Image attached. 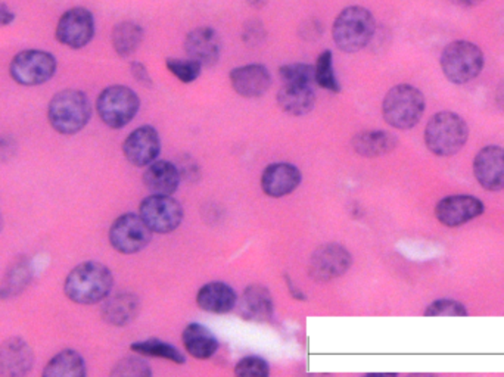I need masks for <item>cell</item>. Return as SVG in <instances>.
<instances>
[{"mask_svg": "<svg viewBox=\"0 0 504 377\" xmlns=\"http://www.w3.org/2000/svg\"><path fill=\"white\" fill-rule=\"evenodd\" d=\"M141 110V99L131 87L108 86L96 99V111L105 126L112 130L129 126Z\"/></svg>", "mask_w": 504, "mask_h": 377, "instance_id": "52a82bcc", "label": "cell"}, {"mask_svg": "<svg viewBox=\"0 0 504 377\" xmlns=\"http://www.w3.org/2000/svg\"><path fill=\"white\" fill-rule=\"evenodd\" d=\"M181 174L173 162L154 161L143 173V185L152 195H173L180 185Z\"/></svg>", "mask_w": 504, "mask_h": 377, "instance_id": "cb8c5ba5", "label": "cell"}, {"mask_svg": "<svg viewBox=\"0 0 504 377\" xmlns=\"http://www.w3.org/2000/svg\"><path fill=\"white\" fill-rule=\"evenodd\" d=\"M351 146L359 157L379 158L393 152L398 146V139L385 130H366L355 134Z\"/></svg>", "mask_w": 504, "mask_h": 377, "instance_id": "484cf974", "label": "cell"}, {"mask_svg": "<svg viewBox=\"0 0 504 377\" xmlns=\"http://www.w3.org/2000/svg\"><path fill=\"white\" fill-rule=\"evenodd\" d=\"M376 32L372 12L363 6H348L339 12L332 27V39L339 51L355 53L371 44Z\"/></svg>", "mask_w": 504, "mask_h": 377, "instance_id": "277c9868", "label": "cell"}, {"mask_svg": "<svg viewBox=\"0 0 504 377\" xmlns=\"http://www.w3.org/2000/svg\"><path fill=\"white\" fill-rule=\"evenodd\" d=\"M33 277H34V270H33L32 259L27 256H16L13 259V263L9 264L4 277L0 280V301H9L20 296L30 286Z\"/></svg>", "mask_w": 504, "mask_h": 377, "instance_id": "603a6c76", "label": "cell"}, {"mask_svg": "<svg viewBox=\"0 0 504 377\" xmlns=\"http://www.w3.org/2000/svg\"><path fill=\"white\" fill-rule=\"evenodd\" d=\"M425 108V94L418 87L398 84L383 98V120L393 129L412 130L421 122Z\"/></svg>", "mask_w": 504, "mask_h": 377, "instance_id": "5b68a950", "label": "cell"}, {"mask_svg": "<svg viewBox=\"0 0 504 377\" xmlns=\"http://www.w3.org/2000/svg\"><path fill=\"white\" fill-rule=\"evenodd\" d=\"M160 152H161V139L152 126L138 127L122 143V153L127 161L139 169L157 161Z\"/></svg>", "mask_w": 504, "mask_h": 377, "instance_id": "5bb4252c", "label": "cell"}, {"mask_svg": "<svg viewBox=\"0 0 504 377\" xmlns=\"http://www.w3.org/2000/svg\"><path fill=\"white\" fill-rule=\"evenodd\" d=\"M141 313V299L133 292H117L103 299L101 315L111 326H129Z\"/></svg>", "mask_w": 504, "mask_h": 377, "instance_id": "44dd1931", "label": "cell"}, {"mask_svg": "<svg viewBox=\"0 0 504 377\" xmlns=\"http://www.w3.org/2000/svg\"><path fill=\"white\" fill-rule=\"evenodd\" d=\"M114 276L105 264L86 261L68 273L63 282V292L72 303L95 305L110 296Z\"/></svg>", "mask_w": 504, "mask_h": 377, "instance_id": "6da1fadb", "label": "cell"}, {"mask_svg": "<svg viewBox=\"0 0 504 377\" xmlns=\"http://www.w3.org/2000/svg\"><path fill=\"white\" fill-rule=\"evenodd\" d=\"M16 15L13 9L9 8L5 2H0V27H9L13 25Z\"/></svg>", "mask_w": 504, "mask_h": 377, "instance_id": "60d3db41", "label": "cell"}, {"mask_svg": "<svg viewBox=\"0 0 504 377\" xmlns=\"http://www.w3.org/2000/svg\"><path fill=\"white\" fill-rule=\"evenodd\" d=\"M235 374L237 377H268L270 365L263 357L248 355V357L240 358L237 362Z\"/></svg>", "mask_w": 504, "mask_h": 377, "instance_id": "d590c367", "label": "cell"}, {"mask_svg": "<svg viewBox=\"0 0 504 377\" xmlns=\"http://www.w3.org/2000/svg\"><path fill=\"white\" fill-rule=\"evenodd\" d=\"M2 228H4V216H2V212H0V232H2Z\"/></svg>", "mask_w": 504, "mask_h": 377, "instance_id": "bcb514c9", "label": "cell"}, {"mask_svg": "<svg viewBox=\"0 0 504 377\" xmlns=\"http://www.w3.org/2000/svg\"><path fill=\"white\" fill-rule=\"evenodd\" d=\"M185 51L202 68H211L220 61L221 39L211 27H197L186 34Z\"/></svg>", "mask_w": 504, "mask_h": 377, "instance_id": "ac0fdd59", "label": "cell"}, {"mask_svg": "<svg viewBox=\"0 0 504 377\" xmlns=\"http://www.w3.org/2000/svg\"><path fill=\"white\" fill-rule=\"evenodd\" d=\"M485 212V205L472 195H451L442 198L435 207V217L445 227H460Z\"/></svg>", "mask_w": 504, "mask_h": 377, "instance_id": "4fadbf2b", "label": "cell"}, {"mask_svg": "<svg viewBox=\"0 0 504 377\" xmlns=\"http://www.w3.org/2000/svg\"><path fill=\"white\" fill-rule=\"evenodd\" d=\"M322 33H324V27H322V24H320L319 21L312 20L310 23H304L303 25H301L300 34L303 39H319Z\"/></svg>", "mask_w": 504, "mask_h": 377, "instance_id": "ab89813d", "label": "cell"}, {"mask_svg": "<svg viewBox=\"0 0 504 377\" xmlns=\"http://www.w3.org/2000/svg\"><path fill=\"white\" fill-rule=\"evenodd\" d=\"M58 70V61L51 52L25 49L14 56L9 63L11 79L24 87L42 86L51 82Z\"/></svg>", "mask_w": 504, "mask_h": 377, "instance_id": "ba28073f", "label": "cell"}, {"mask_svg": "<svg viewBox=\"0 0 504 377\" xmlns=\"http://www.w3.org/2000/svg\"><path fill=\"white\" fill-rule=\"evenodd\" d=\"M237 304V291L225 282L207 283L197 294V305L211 314H228Z\"/></svg>", "mask_w": 504, "mask_h": 377, "instance_id": "7402d4cb", "label": "cell"}, {"mask_svg": "<svg viewBox=\"0 0 504 377\" xmlns=\"http://www.w3.org/2000/svg\"><path fill=\"white\" fill-rule=\"evenodd\" d=\"M247 2L252 8H263L267 4V0H247Z\"/></svg>", "mask_w": 504, "mask_h": 377, "instance_id": "f6af8a7d", "label": "cell"}, {"mask_svg": "<svg viewBox=\"0 0 504 377\" xmlns=\"http://www.w3.org/2000/svg\"><path fill=\"white\" fill-rule=\"evenodd\" d=\"M280 110L294 117H303L315 110V93L312 84H286L280 87L276 96Z\"/></svg>", "mask_w": 504, "mask_h": 377, "instance_id": "d4e9b609", "label": "cell"}, {"mask_svg": "<svg viewBox=\"0 0 504 377\" xmlns=\"http://www.w3.org/2000/svg\"><path fill=\"white\" fill-rule=\"evenodd\" d=\"M315 82L325 91L335 94L341 92V82H338L335 67H334V53L329 49L317 56L315 65Z\"/></svg>", "mask_w": 504, "mask_h": 377, "instance_id": "4dcf8cb0", "label": "cell"}, {"mask_svg": "<svg viewBox=\"0 0 504 377\" xmlns=\"http://www.w3.org/2000/svg\"><path fill=\"white\" fill-rule=\"evenodd\" d=\"M44 377H84L87 374L83 355L75 350H63L44 365Z\"/></svg>", "mask_w": 504, "mask_h": 377, "instance_id": "f1b7e54d", "label": "cell"}, {"mask_svg": "<svg viewBox=\"0 0 504 377\" xmlns=\"http://www.w3.org/2000/svg\"><path fill=\"white\" fill-rule=\"evenodd\" d=\"M303 180V173L296 165L289 162H275L266 167L261 174V188L270 198L291 195Z\"/></svg>", "mask_w": 504, "mask_h": 377, "instance_id": "d6986e66", "label": "cell"}, {"mask_svg": "<svg viewBox=\"0 0 504 377\" xmlns=\"http://www.w3.org/2000/svg\"><path fill=\"white\" fill-rule=\"evenodd\" d=\"M131 74L141 86L154 87V80L150 77V71L146 68L145 63H141V61H131Z\"/></svg>", "mask_w": 504, "mask_h": 377, "instance_id": "74e56055", "label": "cell"}, {"mask_svg": "<svg viewBox=\"0 0 504 377\" xmlns=\"http://www.w3.org/2000/svg\"><path fill=\"white\" fill-rule=\"evenodd\" d=\"M34 362V353L24 338L11 336L0 343V376H27Z\"/></svg>", "mask_w": 504, "mask_h": 377, "instance_id": "2e32d148", "label": "cell"}, {"mask_svg": "<svg viewBox=\"0 0 504 377\" xmlns=\"http://www.w3.org/2000/svg\"><path fill=\"white\" fill-rule=\"evenodd\" d=\"M473 174L485 190L500 192L504 188V148L485 146L473 160Z\"/></svg>", "mask_w": 504, "mask_h": 377, "instance_id": "9a60e30c", "label": "cell"}, {"mask_svg": "<svg viewBox=\"0 0 504 377\" xmlns=\"http://www.w3.org/2000/svg\"><path fill=\"white\" fill-rule=\"evenodd\" d=\"M279 75L286 84H312L315 82V65L304 63H286L279 68Z\"/></svg>", "mask_w": 504, "mask_h": 377, "instance_id": "d6a6232c", "label": "cell"}, {"mask_svg": "<svg viewBox=\"0 0 504 377\" xmlns=\"http://www.w3.org/2000/svg\"><path fill=\"white\" fill-rule=\"evenodd\" d=\"M167 70L183 84L197 82L202 72V65L193 59L167 58Z\"/></svg>", "mask_w": 504, "mask_h": 377, "instance_id": "1f68e13d", "label": "cell"}, {"mask_svg": "<svg viewBox=\"0 0 504 377\" xmlns=\"http://www.w3.org/2000/svg\"><path fill=\"white\" fill-rule=\"evenodd\" d=\"M108 237L115 251L122 256H133L150 244L152 230L146 226L142 217L127 212L111 224Z\"/></svg>", "mask_w": 504, "mask_h": 377, "instance_id": "9c48e42d", "label": "cell"}, {"mask_svg": "<svg viewBox=\"0 0 504 377\" xmlns=\"http://www.w3.org/2000/svg\"><path fill=\"white\" fill-rule=\"evenodd\" d=\"M266 39V28L263 23L258 20H251L245 23L242 28V40L248 46H258Z\"/></svg>", "mask_w": 504, "mask_h": 377, "instance_id": "8d00e7d4", "label": "cell"}, {"mask_svg": "<svg viewBox=\"0 0 504 377\" xmlns=\"http://www.w3.org/2000/svg\"><path fill=\"white\" fill-rule=\"evenodd\" d=\"M285 285L288 287V292L291 294L292 298L296 301H307V296L301 291L300 287L296 286V283L292 282L291 276L285 275Z\"/></svg>", "mask_w": 504, "mask_h": 377, "instance_id": "b9f144b4", "label": "cell"}, {"mask_svg": "<svg viewBox=\"0 0 504 377\" xmlns=\"http://www.w3.org/2000/svg\"><path fill=\"white\" fill-rule=\"evenodd\" d=\"M240 317L252 323H267L275 315V299L268 287L249 285L240 295Z\"/></svg>", "mask_w": 504, "mask_h": 377, "instance_id": "ffe728a7", "label": "cell"}, {"mask_svg": "<svg viewBox=\"0 0 504 377\" xmlns=\"http://www.w3.org/2000/svg\"><path fill=\"white\" fill-rule=\"evenodd\" d=\"M450 2L457 6H463V8H473V6L482 4L484 0H450Z\"/></svg>", "mask_w": 504, "mask_h": 377, "instance_id": "ee69618b", "label": "cell"}, {"mask_svg": "<svg viewBox=\"0 0 504 377\" xmlns=\"http://www.w3.org/2000/svg\"><path fill=\"white\" fill-rule=\"evenodd\" d=\"M16 150H18V143L13 136L9 134L0 136V164L11 161L15 157Z\"/></svg>", "mask_w": 504, "mask_h": 377, "instance_id": "f35d334b", "label": "cell"}, {"mask_svg": "<svg viewBox=\"0 0 504 377\" xmlns=\"http://www.w3.org/2000/svg\"><path fill=\"white\" fill-rule=\"evenodd\" d=\"M95 16L83 6L68 9L60 16L55 28V39L73 51L83 49L95 37Z\"/></svg>", "mask_w": 504, "mask_h": 377, "instance_id": "8fae6325", "label": "cell"}, {"mask_svg": "<svg viewBox=\"0 0 504 377\" xmlns=\"http://www.w3.org/2000/svg\"><path fill=\"white\" fill-rule=\"evenodd\" d=\"M181 343L186 353L197 360H208L218 350V339L216 334L199 323H190L181 334Z\"/></svg>", "mask_w": 504, "mask_h": 377, "instance_id": "4316f807", "label": "cell"}, {"mask_svg": "<svg viewBox=\"0 0 504 377\" xmlns=\"http://www.w3.org/2000/svg\"><path fill=\"white\" fill-rule=\"evenodd\" d=\"M426 317H466L468 310L463 304L456 299H437L426 306Z\"/></svg>", "mask_w": 504, "mask_h": 377, "instance_id": "e575fe53", "label": "cell"}, {"mask_svg": "<svg viewBox=\"0 0 504 377\" xmlns=\"http://www.w3.org/2000/svg\"><path fill=\"white\" fill-rule=\"evenodd\" d=\"M494 98H496V103L500 110L504 111V80L503 82L497 86L496 94H494Z\"/></svg>", "mask_w": 504, "mask_h": 377, "instance_id": "7bdbcfd3", "label": "cell"}, {"mask_svg": "<svg viewBox=\"0 0 504 377\" xmlns=\"http://www.w3.org/2000/svg\"><path fill=\"white\" fill-rule=\"evenodd\" d=\"M440 63L445 79L456 86H463L477 79L484 70V52L472 42L456 40L444 47Z\"/></svg>", "mask_w": 504, "mask_h": 377, "instance_id": "8992f818", "label": "cell"}, {"mask_svg": "<svg viewBox=\"0 0 504 377\" xmlns=\"http://www.w3.org/2000/svg\"><path fill=\"white\" fill-rule=\"evenodd\" d=\"M131 350L133 353L146 355V357L164 358L176 364H185L186 357L174 345H170L161 339H146L131 343Z\"/></svg>", "mask_w": 504, "mask_h": 377, "instance_id": "f546056e", "label": "cell"}, {"mask_svg": "<svg viewBox=\"0 0 504 377\" xmlns=\"http://www.w3.org/2000/svg\"><path fill=\"white\" fill-rule=\"evenodd\" d=\"M143 39H145V30L141 24L133 21H121L115 24L111 33V44L114 47L115 53L122 59L134 55L142 44Z\"/></svg>", "mask_w": 504, "mask_h": 377, "instance_id": "83f0119b", "label": "cell"}, {"mask_svg": "<svg viewBox=\"0 0 504 377\" xmlns=\"http://www.w3.org/2000/svg\"><path fill=\"white\" fill-rule=\"evenodd\" d=\"M353 266V256L339 244H325L317 247L308 259V276L315 282L327 283L339 279Z\"/></svg>", "mask_w": 504, "mask_h": 377, "instance_id": "7c38bea8", "label": "cell"}, {"mask_svg": "<svg viewBox=\"0 0 504 377\" xmlns=\"http://www.w3.org/2000/svg\"><path fill=\"white\" fill-rule=\"evenodd\" d=\"M233 91L245 99L261 98L272 87V74L263 63L233 68L228 74Z\"/></svg>", "mask_w": 504, "mask_h": 377, "instance_id": "e0dca14e", "label": "cell"}, {"mask_svg": "<svg viewBox=\"0 0 504 377\" xmlns=\"http://www.w3.org/2000/svg\"><path fill=\"white\" fill-rule=\"evenodd\" d=\"M92 103L84 92L63 89L53 94L48 105V121L56 133L74 136L89 124Z\"/></svg>", "mask_w": 504, "mask_h": 377, "instance_id": "7a4b0ae2", "label": "cell"}, {"mask_svg": "<svg viewBox=\"0 0 504 377\" xmlns=\"http://www.w3.org/2000/svg\"><path fill=\"white\" fill-rule=\"evenodd\" d=\"M112 377H150L152 370L150 364L139 357L121 358L114 369L111 370Z\"/></svg>", "mask_w": 504, "mask_h": 377, "instance_id": "836d02e7", "label": "cell"}, {"mask_svg": "<svg viewBox=\"0 0 504 377\" xmlns=\"http://www.w3.org/2000/svg\"><path fill=\"white\" fill-rule=\"evenodd\" d=\"M139 216L152 232L167 235L180 227L185 209L171 195H150L139 207Z\"/></svg>", "mask_w": 504, "mask_h": 377, "instance_id": "30bf717a", "label": "cell"}, {"mask_svg": "<svg viewBox=\"0 0 504 377\" xmlns=\"http://www.w3.org/2000/svg\"><path fill=\"white\" fill-rule=\"evenodd\" d=\"M425 145L435 157H454L465 148L469 127L465 120L451 111L432 115L426 124Z\"/></svg>", "mask_w": 504, "mask_h": 377, "instance_id": "3957f363", "label": "cell"}]
</instances>
